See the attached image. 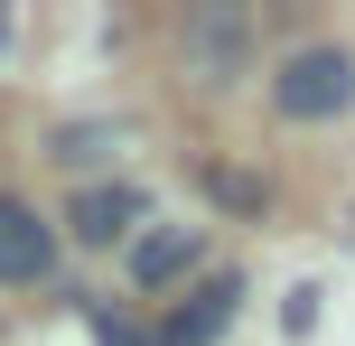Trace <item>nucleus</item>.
<instances>
[{"instance_id": "1", "label": "nucleus", "mask_w": 355, "mask_h": 346, "mask_svg": "<svg viewBox=\"0 0 355 346\" xmlns=\"http://www.w3.org/2000/svg\"><path fill=\"white\" fill-rule=\"evenodd\" d=\"M271 103H281L290 122H327V112H346V103H355V56H346V47L290 56V66L271 75Z\"/></svg>"}, {"instance_id": "2", "label": "nucleus", "mask_w": 355, "mask_h": 346, "mask_svg": "<svg viewBox=\"0 0 355 346\" xmlns=\"http://www.w3.org/2000/svg\"><path fill=\"white\" fill-rule=\"evenodd\" d=\"M47 253H56L47 225H37L19 197H0V281H37V272H47Z\"/></svg>"}, {"instance_id": "3", "label": "nucleus", "mask_w": 355, "mask_h": 346, "mask_svg": "<svg viewBox=\"0 0 355 346\" xmlns=\"http://www.w3.org/2000/svg\"><path fill=\"white\" fill-rule=\"evenodd\" d=\"M187 262H196V225H159V234H141V243H131V281H141V291L178 281Z\"/></svg>"}, {"instance_id": "4", "label": "nucleus", "mask_w": 355, "mask_h": 346, "mask_svg": "<svg viewBox=\"0 0 355 346\" xmlns=\"http://www.w3.org/2000/svg\"><path fill=\"white\" fill-rule=\"evenodd\" d=\"M234 300H243V281H234V272H215L206 291H196V309H178V328H168V346H206V337H225Z\"/></svg>"}, {"instance_id": "5", "label": "nucleus", "mask_w": 355, "mask_h": 346, "mask_svg": "<svg viewBox=\"0 0 355 346\" xmlns=\"http://www.w3.org/2000/svg\"><path fill=\"white\" fill-rule=\"evenodd\" d=\"M131 225H141V197H131V187H94V197L75 206V234L85 243H112V234H131Z\"/></svg>"}, {"instance_id": "6", "label": "nucleus", "mask_w": 355, "mask_h": 346, "mask_svg": "<svg viewBox=\"0 0 355 346\" xmlns=\"http://www.w3.org/2000/svg\"><path fill=\"white\" fill-rule=\"evenodd\" d=\"M103 150H122V131H103V122H75L66 141H56V159H66V168H94Z\"/></svg>"}, {"instance_id": "7", "label": "nucleus", "mask_w": 355, "mask_h": 346, "mask_svg": "<svg viewBox=\"0 0 355 346\" xmlns=\"http://www.w3.org/2000/svg\"><path fill=\"white\" fill-rule=\"evenodd\" d=\"M234 37H243V19H196V56H215V66L234 56Z\"/></svg>"}, {"instance_id": "8", "label": "nucleus", "mask_w": 355, "mask_h": 346, "mask_svg": "<svg viewBox=\"0 0 355 346\" xmlns=\"http://www.w3.org/2000/svg\"><path fill=\"white\" fill-rule=\"evenodd\" d=\"M85 328H94V346H150L141 328H122V318H112V309H85Z\"/></svg>"}]
</instances>
